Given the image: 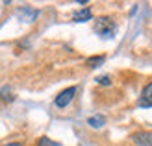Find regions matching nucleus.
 <instances>
[{
    "mask_svg": "<svg viewBox=\"0 0 152 146\" xmlns=\"http://www.w3.org/2000/svg\"><path fill=\"white\" fill-rule=\"evenodd\" d=\"M91 17H93V13H91L89 7H83V9L74 11V13H72V20H76V22H86V20H91Z\"/></svg>",
    "mask_w": 152,
    "mask_h": 146,
    "instance_id": "obj_5",
    "label": "nucleus"
},
{
    "mask_svg": "<svg viewBox=\"0 0 152 146\" xmlns=\"http://www.w3.org/2000/svg\"><path fill=\"white\" fill-rule=\"evenodd\" d=\"M37 146H63V144L52 141V139H48V137H41V139L37 141Z\"/></svg>",
    "mask_w": 152,
    "mask_h": 146,
    "instance_id": "obj_8",
    "label": "nucleus"
},
{
    "mask_svg": "<svg viewBox=\"0 0 152 146\" xmlns=\"http://www.w3.org/2000/svg\"><path fill=\"white\" fill-rule=\"evenodd\" d=\"M74 94H76V87H67V89H63L61 93L56 96V100H54L56 107H67V105L72 102Z\"/></svg>",
    "mask_w": 152,
    "mask_h": 146,
    "instance_id": "obj_2",
    "label": "nucleus"
},
{
    "mask_svg": "<svg viewBox=\"0 0 152 146\" xmlns=\"http://www.w3.org/2000/svg\"><path fill=\"white\" fill-rule=\"evenodd\" d=\"M102 61H104V56H96V57H89V59H87V65H89V67H98V65H100V63H102Z\"/></svg>",
    "mask_w": 152,
    "mask_h": 146,
    "instance_id": "obj_9",
    "label": "nucleus"
},
{
    "mask_svg": "<svg viewBox=\"0 0 152 146\" xmlns=\"http://www.w3.org/2000/svg\"><path fill=\"white\" fill-rule=\"evenodd\" d=\"M87 124L93 126V128H102V126L106 124V118L100 117V115H95V117H89V118H87Z\"/></svg>",
    "mask_w": 152,
    "mask_h": 146,
    "instance_id": "obj_6",
    "label": "nucleus"
},
{
    "mask_svg": "<svg viewBox=\"0 0 152 146\" xmlns=\"http://www.w3.org/2000/svg\"><path fill=\"white\" fill-rule=\"evenodd\" d=\"M0 98H2L4 102H11V100L15 98V94H11V89L10 87H4L2 91H0Z\"/></svg>",
    "mask_w": 152,
    "mask_h": 146,
    "instance_id": "obj_7",
    "label": "nucleus"
},
{
    "mask_svg": "<svg viewBox=\"0 0 152 146\" xmlns=\"http://www.w3.org/2000/svg\"><path fill=\"white\" fill-rule=\"evenodd\" d=\"M141 107H152V81L148 83V85H145V89H143V93L139 96V102H137Z\"/></svg>",
    "mask_w": 152,
    "mask_h": 146,
    "instance_id": "obj_4",
    "label": "nucleus"
},
{
    "mask_svg": "<svg viewBox=\"0 0 152 146\" xmlns=\"http://www.w3.org/2000/svg\"><path fill=\"white\" fill-rule=\"evenodd\" d=\"M2 146H22L20 142H7V144H2Z\"/></svg>",
    "mask_w": 152,
    "mask_h": 146,
    "instance_id": "obj_11",
    "label": "nucleus"
},
{
    "mask_svg": "<svg viewBox=\"0 0 152 146\" xmlns=\"http://www.w3.org/2000/svg\"><path fill=\"white\" fill-rule=\"evenodd\" d=\"M96 81L100 83V85H111V80H110V76H100V78H96Z\"/></svg>",
    "mask_w": 152,
    "mask_h": 146,
    "instance_id": "obj_10",
    "label": "nucleus"
},
{
    "mask_svg": "<svg viewBox=\"0 0 152 146\" xmlns=\"http://www.w3.org/2000/svg\"><path fill=\"white\" fill-rule=\"evenodd\" d=\"M132 141L137 146H152V133L150 131H135L132 135Z\"/></svg>",
    "mask_w": 152,
    "mask_h": 146,
    "instance_id": "obj_3",
    "label": "nucleus"
},
{
    "mask_svg": "<svg viewBox=\"0 0 152 146\" xmlns=\"http://www.w3.org/2000/svg\"><path fill=\"white\" fill-rule=\"evenodd\" d=\"M95 32H98L104 37H111L115 33V22H113L110 17H100L95 22Z\"/></svg>",
    "mask_w": 152,
    "mask_h": 146,
    "instance_id": "obj_1",
    "label": "nucleus"
}]
</instances>
